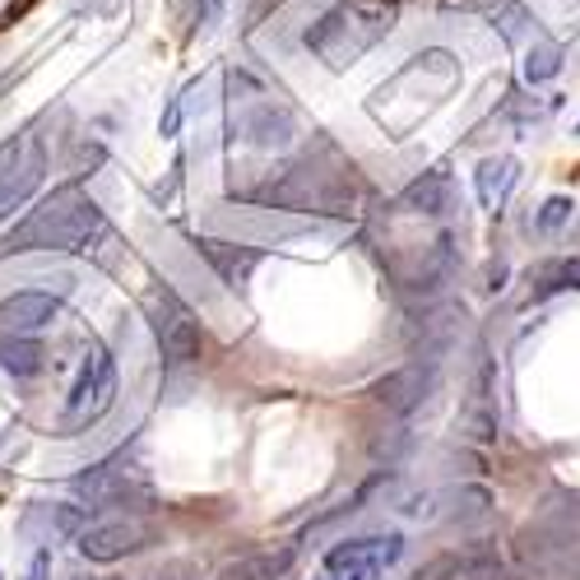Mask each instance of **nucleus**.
<instances>
[{
    "label": "nucleus",
    "mask_w": 580,
    "mask_h": 580,
    "mask_svg": "<svg viewBox=\"0 0 580 580\" xmlns=\"http://www.w3.org/2000/svg\"><path fill=\"white\" fill-rule=\"evenodd\" d=\"M102 227V210L79 191L60 186L52 191L29 219H19L0 237V256H24V252H85V242Z\"/></svg>",
    "instance_id": "1"
},
{
    "label": "nucleus",
    "mask_w": 580,
    "mask_h": 580,
    "mask_svg": "<svg viewBox=\"0 0 580 580\" xmlns=\"http://www.w3.org/2000/svg\"><path fill=\"white\" fill-rule=\"evenodd\" d=\"M395 24H400V0H339L335 10H325L312 24L306 47H312L330 70H348Z\"/></svg>",
    "instance_id": "2"
},
{
    "label": "nucleus",
    "mask_w": 580,
    "mask_h": 580,
    "mask_svg": "<svg viewBox=\"0 0 580 580\" xmlns=\"http://www.w3.org/2000/svg\"><path fill=\"white\" fill-rule=\"evenodd\" d=\"M256 200L275 204V210H306V214H348L358 200L354 186V168H335L325 172L312 158L298 163V168H283L279 177H269Z\"/></svg>",
    "instance_id": "3"
},
{
    "label": "nucleus",
    "mask_w": 580,
    "mask_h": 580,
    "mask_svg": "<svg viewBox=\"0 0 580 580\" xmlns=\"http://www.w3.org/2000/svg\"><path fill=\"white\" fill-rule=\"evenodd\" d=\"M144 316H149V330H154V339L163 348V362L186 367V362L200 358L204 330H200L196 312L172 293V288H163V283L149 288V293H144Z\"/></svg>",
    "instance_id": "4"
},
{
    "label": "nucleus",
    "mask_w": 580,
    "mask_h": 580,
    "mask_svg": "<svg viewBox=\"0 0 580 580\" xmlns=\"http://www.w3.org/2000/svg\"><path fill=\"white\" fill-rule=\"evenodd\" d=\"M43 172H47V149L33 131L0 144V219H10L43 186Z\"/></svg>",
    "instance_id": "5"
},
{
    "label": "nucleus",
    "mask_w": 580,
    "mask_h": 580,
    "mask_svg": "<svg viewBox=\"0 0 580 580\" xmlns=\"http://www.w3.org/2000/svg\"><path fill=\"white\" fill-rule=\"evenodd\" d=\"M112 400H116V362L102 344H89L85 367H79V381L70 386V400H66V423L70 427L98 423L102 413L112 409Z\"/></svg>",
    "instance_id": "6"
},
{
    "label": "nucleus",
    "mask_w": 580,
    "mask_h": 580,
    "mask_svg": "<svg viewBox=\"0 0 580 580\" xmlns=\"http://www.w3.org/2000/svg\"><path fill=\"white\" fill-rule=\"evenodd\" d=\"M154 544V525L140 521V515H121V521H102V525H89L79 529V553L89 562H121L131 553H144Z\"/></svg>",
    "instance_id": "7"
},
{
    "label": "nucleus",
    "mask_w": 580,
    "mask_h": 580,
    "mask_svg": "<svg viewBox=\"0 0 580 580\" xmlns=\"http://www.w3.org/2000/svg\"><path fill=\"white\" fill-rule=\"evenodd\" d=\"M404 557V534H371V538H348L325 553V571H354L362 580H377L386 567Z\"/></svg>",
    "instance_id": "8"
},
{
    "label": "nucleus",
    "mask_w": 580,
    "mask_h": 580,
    "mask_svg": "<svg viewBox=\"0 0 580 580\" xmlns=\"http://www.w3.org/2000/svg\"><path fill=\"white\" fill-rule=\"evenodd\" d=\"M75 492L89 497V511H102V506H131V511H149L154 506V492L126 479L116 469H89L75 479Z\"/></svg>",
    "instance_id": "9"
},
{
    "label": "nucleus",
    "mask_w": 580,
    "mask_h": 580,
    "mask_svg": "<svg viewBox=\"0 0 580 580\" xmlns=\"http://www.w3.org/2000/svg\"><path fill=\"white\" fill-rule=\"evenodd\" d=\"M571 544H576L571 521H562L557 511H544L538 521H529L521 529V538H515V553H521V562L544 567V562H553V557H567Z\"/></svg>",
    "instance_id": "10"
},
{
    "label": "nucleus",
    "mask_w": 580,
    "mask_h": 580,
    "mask_svg": "<svg viewBox=\"0 0 580 580\" xmlns=\"http://www.w3.org/2000/svg\"><path fill=\"white\" fill-rule=\"evenodd\" d=\"M437 386V367L432 362H409V367H400V371H390L386 381H377V404H386L390 413H413L423 400H427V390Z\"/></svg>",
    "instance_id": "11"
},
{
    "label": "nucleus",
    "mask_w": 580,
    "mask_h": 580,
    "mask_svg": "<svg viewBox=\"0 0 580 580\" xmlns=\"http://www.w3.org/2000/svg\"><path fill=\"white\" fill-rule=\"evenodd\" d=\"M233 131L246 144H256V149H288V144H293V116L275 108V102H252V108L233 121Z\"/></svg>",
    "instance_id": "12"
},
{
    "label": "nucleus",
    "mask_w": 580,
    "mask_h": 580,
    "mask_svg": "<svg viewBox=\"0 0 580 580\" xmlns=\"http://www.w3.org/2000/svg\"><path fill=\"white\" fill-rule=\"evenodd\" d=\"M502 562L492 548H460V553H442L427 567L413 571V580H497Z\"/></svg>",
    "instance_id": "13"
},
{
    "label": "nucleus",
    "mask_w": 580,
    "mask_h": 580,
    "mask_svg": "<svg viewBox=\"0 0 580 580\" xmlns=\"http://www.w3.org/2000/svg\"><path fill=\"white\" fill-rule=\"evenodd\" d=\"M56 298L52 293H14L0 302V335H10V339H24L33 335V330H43L52 316H56Z\"/></svg>",
    "instance_id": "14"
},
{
    "label": "nucleus",
    "mask_w": 580,
    "mask_h": 580,
    "mask_svg": "<svg viewBox=\"0 0 580 580\" xmlns=\"http://www.w3.org/2000/svg\"><path fill=\"white\" fill-rule=\"evenodd\" d=\"M492 358L479 348V362H473V395L465 404V432L473 442H492L497 437V409H492Z\"/></svg>",
    "instance_id": "15"
},
{
    "label": "nucleus",
    "mask_w": 580,
    "mask_h": 580,
    "mask_svg": "<svg viewBox=\"0 0 580 580\" xmlns=\"http://www.w3.org/2000/svg\"><path fill=\"white\" fill-rule=\"evenodd\" d=\"M196 246H200V256L210 260V265L219 269V275H223V283H233V288H242L246 279H252V269L260 265V252H256V246H242V242L200 237Z\"/></svg>",
    "instance_id": "16"
},
{
    "label": "nucleus",
    "mask_w": 580,
    "mask_h": 580,
    "mask_svg": "<svg viewBox=\"0 0 580 580\" xmlns=\"http://www.w3.org/2000/svg\"><path fill=\"white\" fill-rule=\"evenodd\" d=\"M293 548H260V553H242V557H233L214 580H279L288 567H293Z\"/></svg>",
    "instance_id": "17"
},
{
    "label": "nucleus",
    "mask_w": 580,
    "mask_h": 580,
    "mask_svg": "<svg viewBox=\"0 0 580 580\" xmlns=\"http://www.w3.org/2000/svg\"><path fill=\"white\" fill-rule=\"evenodd\" d=\"M515 172H521V163H515V158H488V163H479L473 186H479L483 210H497V204L506 200V191L515 186Z\"/></svg>",
    "instance_id": "18"
},
{
    "label": "nucleus",
    "mask_w": 580,
    "mask_h": 580,
    "mask_svg": "<svg viewBox=\"0 0 580 580\" xmlns=\"http://www.w3.org/2000/svg\"><path fill=\"white\" fill-rule=\"evenodd\" d=\"M446 191H450V181L446 172H423L419 181L404 191V210H419V214H442L446 210Z\"/></svg>",
    "instance_id": "19"
},
{
    "label": "nucleus",
    "mask_w": 580,
    "mask_h": 580,
    "mask_svg": "<svg viewBox=\"0 0 580 580\" xmlns=\"http://www.w3.org/2000/svg\"><path fill=\"white\" fill-rule=\"evenodd\" d=\"M0 367L14 371V377H33V371H43V348L29 344V339H0Z\"/></svg>",
    "instance_id": "20"
},
{
    "label": "nucleus",
    "mask_w": 580,
    "mask_h": 580,
    "mask_svg": "<svg viewBox=\"0 0 580 580\" xmlns=\"http://www.w3.org/2000/svg\"><path fill=\"white\" fill-rule=\"evenodd\" d=\"M562 75V47L557 43H534L525 52V79L529 85H548V79Z\"/></svg>",
    "instance_id": "21"
},
{
    "label": "nucleus",
    "mask_w": 580,
    "mask_h": 580,
    "mask_svg": "<svg viewBox=\"0 0 580 580\" xmlns=\"http://www.w3.org/2000/svg\"><path fill=\"white\" fill-rule=\"evenodd\" d=\"M562 288H580V256L548 260L538 269V293H562Z\"/></svg>",
    "instance_id": "22"
},
{
    "label": "nucleus",
    "mask_w": 580,
    "mask_h": 580,
    "mask_svg": "<svg viewBox=\"0 0 580 580\" xmlns=\"http://www.w3.org/2000/svg\"><path fill=\"white\" fill-rule=\"evenodd\" d=\"M571 210H576V204L567 196H548L544 210H538V233H557V227H567L571 223Z\"/></svg>",
    "instance_id": "23"
},
{
    "label": "nucleus",
    "mask_w": 580,
    "mask_h": 580,
    "mask_svg": "<svg viewBox=\"0 0 580 580\" xmlns=\"http://www.w3.org/2000/svg\"><path fill=\"white\" fill-rule=\"evenodd\" d=\"M455 502H465L460 511H455V521H483L492 497H488V488H460V492H455Z\"/></svg>",
    "instance_id": "24"
},
{
    "label": "nucleus",
    "mask_w": 580,
    "mask_h": 580,
    "mask_svg": "<svg viewBox=\"0 0 580 580\" xmlns=\"http://www.w3.org/2000/svg\"><path fill=\"white\" fill-rule=\"evenodd\" d=\"M460 5H469V10H483V14H511V10H515L511 0H460Z\"/></svg>",
    "instance_id": "25"
},
{
    "label": "nucleus",
    "mask_w": 580,
    "mask_h": 580,
    "mask_svg": "<svg viewBox=\"0 0 580 580\" xmlns=\"http://www.w3.org/2000/svg\"><path fill=\"white\" fill-rule=\"evenodd\" d=\"M177 126H181V98L168 102V116H163V135H177Z\"/></svg>",
    "instance_id": "26"
},
{
    "label": "nucleus",
    "mask_w": 580,
    "mask_h": 580,
    "mask_svg": "<svg viewBox=\"0 0 580 580\" xmlns=\"http://www.w3.org/2000/svg\"><path fill=\"white\" fill-rule=\"evenodd\" d=\"M47 567H52V553L43 548V553L33 557V571H29V580H47Z\"/></svg>",
    "instance_id": "27"
},
{
    "label": "nucleus",
    "mask_w": 580,
    "mask_h": 580,
    "mask_svg": "<svg viewBox=\"0 0 580 580\" xmlns=\"http://www.w3.org/2000/svg\"><path fill=\"white\" fill-rule=\"evenodd\" d=\"M321 580H362V576H354V571H325Z\"/></svg>",
    "instance_id": "28"
},
{
    "label": "nucleus",
    "mask_w": 580,
    "mask_h": 580,
    "mask_svg": "<svg viewBox=\"0 0 580 580\" xmlns=\"http://www.w3.org/2000/svg\"><path fill=\"white\" fill-rule=\"evenodd\" d=\"M10 85H14V75H0V93H5Z\"/></svg>",
    "instance_id": "29"
},
{
    "label": "nucleus",
    "mask_w": 580,
    "mask_h": 580,
    "mask_svg": "<svg viewBox=\"0 0 580 580\" xmlns=\"http://www.w3.org/2000/svg\"><path fill=\"white\" fill-rule=\"evenodd\" d=\"M576 242H580V233H576Z\"/></svg>",
    "instance_id": "30"
}]
</instances>
